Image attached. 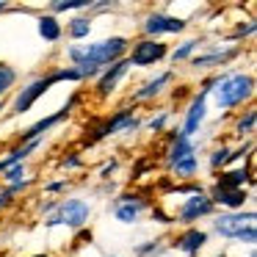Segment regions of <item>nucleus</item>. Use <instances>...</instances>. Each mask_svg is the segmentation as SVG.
<instances>
[{
  "mask_svg": "<svg viewBox=\"0 0 257 257\" xmlns=\"http://www.w3.org/2000/svg\"><path fill=\"white\" fill-rule=\"evenodd\" d=\"M89 6V0H64V3H53V12H69V9H83Z\"/></svg>",
  "mask_w": 257,
  "mask_h": 257,
  "instance_id": "b1692460",
  "label": "nucleus"
},
{
  "mask_svg": "<svg viewBox=\"0 0 257 257\" xmlns=\"http://www.w3.org/2000/svg\"><path fill=\"white\" fill-rule=\"evenodd\" d=\"M251 127H254V111H249V113H246V119H240V124H238V136L249 133Z\"/></svg>",
  "mask_w": 257,
  "mask_h": 257,
  "instance_id": "a878e982",
  "label": "nucleus"
},
{
  "mask_svg": "<svg viewBox=\"0 0 257 257\" xmlns=\"http://www.w3.org/2000/svg\"><path fill=\"white\" fill-rule=\"evenodd\" d=\"M174 169H177V174H180V177H191V174L196 172V158H194V155L183 158V161H177V163H174Z\"/></svg>",
  "mask_w": 257,
  "mask_h": 257,
  "instance_id": "4be33fe9",
  "label": "nucleus"
},
{
  "mask_svg": "<svg viewBox=\"0 0 257 257\" xmlns=\"http://www.w3.org/2000/svg\"><path fill=\"white\" fill-rule=\"evenodd\" d=\"M169 80H172V75H169V72H163V75H161V78H158V80H152V83H147L144 89H141L139 94H136V100H147V97L158 94V91H161V86H166Z\"/></svg>",
  "mask_w": 257,
  "mask_h": 257,
  "instance_id": "6ab92c4d",
  "label": "nucleus"
},
{
  "mask_svg": "<svg viewBox=\"0 0 257 257\" xmlns=\"http://www.w3.org/2000/svg\"><path fill=\"white\" fill-rule=\"evenodd\" d=\"M39 34L45 36L47 42H56L61 36V25H58L56 17H42L39 20Z\"/></svg>",
  "mask_w": 257,
  "mask_h": 257,
  "instance_id": "dca6fc26",
  "label": "nucleus"
},
{
  "mask_svg": "<svg viewBox=\"0 0 257 257\" xmlns=\"http://www.w3.org/2000/svg\"><path fill=\"white\" fill-rule=\"evenodd\" d=\"M249 227H254V213H246V216H221L216 221V229L221 235H227V238H238Z\"/></svg>",
  "mask_w": 257,
  "mask_h": 257,
  "instance_id": "39448f33",
  "label": "nucleus"
},
{
  "mask_svg": "<svg viewBox=\"0 0 257 257\" xmlns=\"http://www.w3.org/2000/svg\"><path fill=\"white\" fill-rule=\"evenodd\" d=\"M251 257H254V254H251Z\"/></svg>",
  "mask_w": 257,
  "mask_h": 257,
  "instance_id": "473e14b6",
  "label": "nucleus"
},
{
  "mask_svg": "<svg viewBox=\"0 0 257 257\" xmlns=\"http://www.w3.org/2000/svg\"><path fill=\"white\" fill-rule=\"evenodd\" d=\"M50 89V80L47 78H42V80H36V83H31L28 89H23V94L17 97V102H14V111L17 113H23V111H28L31 105H34L36 100H39L45 91Z\"/></svg>",
  "mask_w": 257,
  "mask_h": 257,
  "instance_id": "6e6552de",
  "label": "nucleus"
},
{
  "mask_svg": "<svg viewBox=\"0 0 257 257\" xmlns=\"http://www.w3.org/2000/svg\"><path fill=\"white\" fill-rule=\"evenodd\" d=\"M238 238H240V240H249V243H251V240H254V227H249L243 235H238Z\"/></svg>",
  "mask_w": 257,
  "mask_h": 257,
  "instance_id": "c85d7f7f",
  "label": "nucleus"
},
{
  "mask_svg": "<svg viewBox=\"0 0 257 257\" xmlns=\"http://www.w3.org/2000/svg\"><path fill=\"white\" fill-rule=\"evenodd\" d=\"M14 80H17V72L12 67H6V64H0V94H6Z\"/></svg>",
  "mask_w": 257,
  "mask_h": 257,
  "instance_id": "aec40b11",
  "label": "nucleus"
},
{
  "mask_svg": "<svg viewBox=\"0 0 257 257\" xmlns=\"http://www.w3.org/2000/svg\"><path fill=\"white\" fill-rule=\"evenodd\" d=\"M141 207H144V202H127V205H119L116 207V218H119V221H124V224H130V221L139 218Z\"/></svg>",
  "mask_w": 257,
  "mask_h": 257,
  "instance_id": "f3484780",
  "label": "nucleus"
},
{
  "mask_svg": "<svg viewBox=\"0 0 257 257\" xmlns=\"http://www.w3.org/2000/svg\"><path fill=\"white\" fill-rule=\"evenodd\" d=\"M89 31H91V25H89V20H83V17H75L72 23H69V34H72L75 39L89 36Z\"/></svg>",
  "mask_w": 257,
  "mask_h": 257,
  "instance_id": "412c9836",
  "label": "nucleus"
},
{
  "mask_svg": "<svg viewBox=\"0 0 257 257\" xmlns=\"http://www.w3.org/2000/svg\"><path fill=\"white\" fill-rule=\"evenodd\" d=\"M124 47H127V42H124L122 36H113V39L97 42V45H89V47H83V50H80V47H72V50H69V58L78 61L80 78H86V75H97L100 64L116 61L124 53Z\"/></svg>",
  "mask_w": 257,
  "mask_h": 257,
  "instance_id": "f257e3e1",
  "label": "nucleus"
},
{
  "mask_svg": "<svg viewBox=\"0 0 257 257\" xmlns=\"http://www.w3.org/2000/svg\"><path fill=\"white\" fill-rule=\"evenodd\" d=\"M202 119H205V91H202V94L196 97L194 102H191L188 116H185V127H183V133H180V136H185V139H188V136L194 133L196 127H199Z\"/></svg>",
  "mask_w": 257,
  "mask_h": 257,
  "instance_id": "9d476101",
  "label": "nucleus"
},
{
  "mask_svg": "<svg viewBox=\"0 0 257 257\" xmlns=\"http://www.w3.org/2000/svg\"><path fill=\"white\" fill-rule=\"evenodd\" d=\"M69 108H72V102H67V105H64L61 111L56 113V116H47V119H42V122H36L34 127H28V133H23V139H25V141H36L42 133H45V130H50L53 124H58L61 119H67V116H69Z\"/></svg>",
  "mask_w": 257,
  "mask_h": 257,
  "instance_id": "1a4fd4ad",
  "label": "nucleus"
},
{
  "mask_svg": "<svg viewBox=\"0 0 257 257\" xmlns=\"http://www.w3.org/2000/svg\"><path fill=\"white\" fill-rule=\"evenodd\" d=\"M163 127V116L161 119H155V122H152V130H161Z\"/></svg>",
  "mask_w": 257,
  "mask_h": 257,
  "instance_id": "c756f323",
  "label": "nucleus"
},
{
  "mask_svg": "<svg viewBox=\"0 0 257 257\" xmlns=\"http://www.w3.org/2000/svg\"><path fill=\"white\" fill-rule=\"evenodd\" d=\"M227 161H229V150H224V147H221V150H216V152H213L210 166H213V169H218L221 163H227Z\"/></svg>",
  "mask_w": 257,
  "mask_h": 257,
  "instance_id": "393cba45",
  "label": "nucleus"
},
{
  "mask_svg": "<svg viewBox=\"0 0 257 257\" xmlns=\"http://www.w3.org/2000/svg\"><path fill=\"white\" fill-rule=\"evenodd\" d=\"M188 155H194V147L188 144V139H185V136H177L172 152H169V161H172V166H174L177 161H183V158H188Z\"/></svg>",
  "mask_w": 257,
  "mask_h": 257,
  "instance_id": "2eb2a0df",
  "label": "nucleus"
},
{
  "mask_svg": "<svg viewBox=\"0 0 257 257\" xmlns=\"http://www.w3.org/2000/svg\"><path fill=\"white\" fill-rule=\"evenodd\" d=\"M216 202H221V205H227V207H240L246 202V194L243 191H216Z\"/></svg>",
  "mask_w": 257,
  "mask_h": 257,
  "instance_id": "a211bd4d",
  "label": "nucleus"
},
{
  "mask_svg": "<svg viewBox=\"0 0 257 257\" xmlns=\"http://www.w3.org/2000/svg\"><path fill=\"white\" fill-rule=\"evenodd\" d=\"M207 235L202 232V229H188V232H183L174 243H177L180 251H185V254H196L199 251V246H205Z\"/></svg>",
  "mask_w": 257,
  "mask_h": 257,
  "instance_id": "9b49d317",
  "label": "nucleus"
},
{
  "mask_svg": "<svg viewBox=\"0 0 257 257\" xmlns=\"http://www.w3.org/2000/svg\"><path fill=\"white\" fill-rule=\"evenodd\" d=\"M246 97H251V78H246V75H232V78L221 80L216 86L218 108H232L238 102H243Z\"/></svg>",
  "mask_w": 257,
  "mask_h": 257,
  "instance_id": "f03ea898",
  "label": "nucleus"
},
{
  "mask_svg": "<svg viewBox=\"0 0 257 257\" xmlns=\"http://www.w3.org/2000/svg\"><path fill=\"white\" fill-rule=\"evenodd\" d=\"M210 210H213V199H207V196H202V194H194L191 199H185L183 210H180V218H183V221H194V218H199V216H207Z\"/></svg>",
  "mask_w": 257,
  "mask_h": 257,
  "instance_id": "0eeeda50",
  "label": "nucleus"
},
{
  "mask_svg": "<svg viewBox=\"0 0 257 257\" xmlns=\"http://www.w3.org/2000/svg\"><path fill=\"white\" fill-rule=\"evenodd\" d=\"M166 56V45L163 42H139V45L133 47V58H130V64H139V67H147V64H155L161 61V58Z\"/></svg>",
  "mask_w": 257,
  "mask_h": 257,
  "instance_id": "20e7f679",
  "label": "nucleus"
},
{
  "mask_svg": "<svg viewBox=\"0 0 257 257\" xmlns=\"http://www.w3.org/2000/svg\"><path fill=\"white\" fill-rule=\"evenodd\" d=\"M127 67H130V61H113V67L108 69L105 75H102V80H100V86H97V91H100V94H108V91H113L116 80L122 78L124 72H127Z\"/></svg>",
  "mask_w": 257,
  "mask_h": 257,
  "instance_id": "f8f14e48",
  "label": "nucleus"
},
{
  "mask_svg": "<svg viewBox=\"0 0 257 257\" xmlns=\"http://www.w3.org/2000/svg\"><path fill=\"white\" fill-rule=\"evenodd\" d=\"M6 180H14V183H20V180H23V163H17V166L6 169Z\"/></svg>",
  "mask_w": 257,
  "mask_h": 257,
  "instance_id": "cd10ccee",
  "label": "nucleus"
},
{
  "mask_svg": "<svg viewBox=\"0 0 257 257\" xmlns=\"http://www.w3.org/2000/svg\"><path fill=\"white\" fill-rule=\"evenodd\" d=\"M122 127H136V119H133V113L130 111H122L113 122H108L105 127L100 130V136H108V133H116V130H122Z\"/></svg>",
  "mask_w": 257,
  "mask_h": 257,
  "instance_id": "4468645a",
  "label": "nucleus"
},
{
  "mask_svg": "<svg viewBox=\"0 0 257 257\" xmlns=\"http://www.w3.org/2000/svg\"><path fill=\"white\" fill-rule=\"evenodd\" d=\"M194 47H196V42H185L183 47H180L177 53H174V61H180V58H185V56H191L194 53Z\"/></svg>",
  "mask_w": 257,
  "mask_h": 257,
  "instance_id": "bb28decb",
  "label": "nucleus"
},
{
  "mask_svg": "<svg viewBox=\"0 0 257 257\" xmlns=\"http://www.w3.org/2000/svg\"><path fill=\"white\" fill-rule=\"evenodd\" d=\"M39 257H47V254H39Z\"/></svg>",
  "mask_w": 257,
  "mask_h": 257,
  "instance_id": "7c9ffc66",
  "label": "nucleus"
},
{
  "mask_svg": "<svg viewBox=\"0 0 257 257\" xmlns=\"http://www.w3.org/2000/svg\"><path fill=\"white\" fill-rule=\"evenodd\" d=\"M218 257H224V254H218Z\"/></svg>",
  "mask_w": 257,
  "mask_h": 257,
  "instance_id": "2f4dec72",
  "label": "nucleus"
},
{
  "mask_svg": "<svg viewBox=\"0 0 257 257\" xmlns=\"http://www.w3.org/2000/svg\"><path fill=\"white\" fill-rule=\"evenodd\" d=\"M249 180V172H229V174H221V180H218V185H216V191H238L240 185Z\"/></svg>",
  "mask_w": 257,
  "mask_h": 257,
  "instance_id": "ddd939ff",
  "label": "nucleus"
},
{
  "mask_svg": "<svg viewBox=\"0 0 257 257\" xmlns=\"http://www.w3.org/2000/svg\"><path fill=\"white\" fill-rule=\"evenodd\" d=\"M144 28H147V34H180V31L185 28V23L183 20H177V17H163V14H152L150 20L144 23Z\"/></svg>",
  "mask_w": 257,
  "mask_h": 257,
  "instance_id": "423d86ee",
  "label": "nucleus"
},
{
  "mask_svg": "<svg viewBox=\"0 0 257 257\" xmlns=\"http://www.w3.org/2000/svg\"><path fill=\"white\" fill-rule=\"evenodd\" d=\"M47 80H50V86L58 83V80H80V72L78 69H58V72H53Z\"/></svg>",
  "mask_w": 257,
  "mask_h": 257,
  "instance_id": "5701e85b",
  "label": "nucleus"
},
{
  "mask_svg": "<svg viewBox=\"0 0 257 257\" xmlns=\"http://www.w3.org/2000/svg\"><path fill=\"white\" fill-rule=\"evenodd\" d=\"M89 218V205L83 199H67L58 205V213L50 216V227L53 224H67V227H80V224Z\"/></svg>",
  "mask_w": 257,
  "mask_h": 257,
  "instance_id": "7ed1b4c3",
  "label": "nucleus"
}]
</instances>
